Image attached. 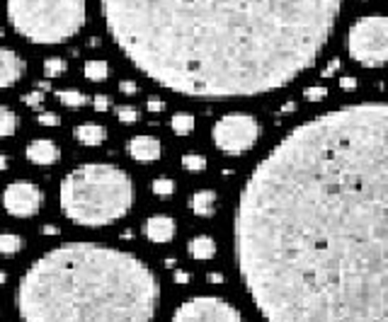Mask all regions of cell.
<instances>
[{"label": "cell", "instance_id": "obj_27", "mask_svg": "<svg viewBox=\"0 0 388 322\" xmlns=\"http://www.w3.org/2000/svg\"><path fill=\"white\" fill-rule=\"evenodd\" d=\"M37 121L42 124V126H61V117L54 114V112H39Z\"/></svg>", "mask_w": 388, "mask_h": 322}, {"label": "cell", "instance_id": "obj_32", "mask_svg": "<svg viewBox=\"0 0 388 322\" xmlns=\"http://www.w3.org/2000/svg\"><path fill=\"white\" fill-rule=\"evenodd\" d=\"M338 68H340V61H330V64H328V68H325V71L321 73V76H323V78H330V76H333L335 71H338Z\"/></svg>", "mask_w": 388, "mask_h": 322}, {"label": "cell", "instance_id": "obj_12", "mask_svg": "<svg viewBox=\"0 0 388 322\" xmlns=\"http://www.w3.org/2000/svg\"><path fill=\"white\" fill-rule=\"evenodd\" d=\"M27 160L32 162V165H56L61 157V150L59 145L54 143L51 138H37L32 141L30 145H27Z\"/></svg>", "mask_w": 388, "mask_h": 322}, {"label": "cell", "instance_id": "obj_38", "mask_svg": "<svg viewBox=\"0 0 388 322\" xmlns=\"http://www.w3.org/2000/svg\"><path fill=\"white\" fill-rule=\"evenodd\" d=\"M37 88H39V90H44V93H47V90H49V80H42V83H37Z\"/></svg>", "mask_w": 388, "mask_h": 322}, {"label": "cell", "instance_id": "obj_23", "mask_svg": "<svg viewBox=\"0 0 388 322\" xmlns=\"http://www.w3.org/2000/svg\"><path fill=\"white\" fill-rule=\"evenodd\" d=\"M68 64L64 59H59V56H51V59L44 61V76H47V80H51V78H59L66 73Z\"/></svg>", "mask_w": 388, "mask_h": 322}, {"label": "cell", "instance_id": "obj_15", "mask_svg": "<svg viewBox=\"0 0 388 322\" xmlns=\"http://www.w3.org/2000/svg\"><path fill=\"white\" fill-rule=\"evenodd\" d=\"M190 208H192L194 216H202V218L214 216V208H216V191L202 189V191H197V194H192Z\"/></svg>", "mask_w": 388, "mask_h": 322}, {"label": "cell", "instance_id": "obj_18", "mask_svg": "<svg viewBox=\"0 0 388 322\" xmlns=\"http://www.w3.org/2000/svg\"><path fill=\"white\" fill-rule=\"evenodd\" d=\"M25 247V237L17 233H0V254L3 257H13Z\"/></svg>", "mask_w": 388, "mask_h": 322}, {"label": "cell", "instance_id": "obj_39", "mask_svg": "<svg viewBox=\"0 0 388 322\" xmlns=\"http://www.w3.org/2000/svg\"><path fill=\"white\" fill-rule=\"evenodd\" d=\"M209 281H211V284H216V281H221V274H211V276H209Z\"/></svg>", "mask_w": 388, "mask_h": 322}, {"label": "cell", "instance_id": "obj_3", "mask_svg": "<svg viewBox=\"0 0 388 322\" xmlns=\"http://www.w3.org/2000/svg\"><path fill=\"white\" fill-rule=\"evenodd\" d=\"M161 286L144 259L102 242H66L27 267L22 322H153Z\"/></svg>", "mask_w": 388, "mask_h": 322}, {"label": "cell", "instance_id": "obj_2", "mask_svg": "<svg viewBox=\"0 0 388 322\" xmlns=\"http://www.w3.org/2000/svg\"><path fill=\"white\" fill-rule=\"evenodd\" d=\"M110 37L187 97H255L316 64L342 0H100Z\"/></svg>", "mask_w": 388, "mask_h": 322}, {"label": "cell", "instance_id": "obj_25", "mask_svg": "<svg viewBox=\"0 0 388 322\" xmlns=\"http://www.w3.org/2000/svg\"><path fill=\"white\" fill-rule=\"evenodd\" d=\"M117 119L122 124H134V121H139V109L131 107V105H119L117 107Z\"/></svg>", "mask_w": 388, "mask_h": 322}, {"label": "cell", "instance_id": "obj_31", "mask_svg": "<svg viewBox=\"0 0 388 322\" xmlns=\"http://www.w3.org/2000/svg\"><path fill=\"white\" fill-rule=\"evenodd\" d=\"M148 112H153V114H158V112H163L165 109V102L163 100H156V97H151L148 100Z\"/></svg>", "mask_w": 388, "mask_h": 322}, {"label": "cell", "instance_id": "obj_20", "mask_svg": "<svg viewBox=\"0 0 388 322\" xmlns=\"http://www.w3.org/2000/svg\"><path fill=\"white\" fill-rule=\"evenodd\" d=\"M85 78L93 83H102L107 80V76H110V66H107V61H88L83 68Z\"/></svg>", "mask_w": 388, "mask_h": 322}, {"label": "cell", "instance_id": "obj_26", "mask_svg": "<svg viewBox=\"0 0 388 322\" xmlns=\"http://www.w3.org/2000/svg\"><path fill=\"white\" fill-rule=\"evenodd\" d=\"M44 100H47V93H44V90H39V88H34L32 93H27L25 97H22V102H25L30 109H39V107L44 105Z\"/></svg>", "mask_w": 388, "mask_h": 322}, {"label": "cell", "instance_id": "obj_4", "mask_svg": "<svg viewBox=\"0 0 388 322\" xmlns=\"http://www.w3.org/2000/svg\"><path fill=\"white\" fill-rule=\"evenodd\" d=\"M64 216L83 228H105L122 220L134 206V182L110 162H85L61 179Z\"/></svg>", "mask_w": 388, "mask_h": 322}, {"label": "cell", "instance_id": "obj_14", "mask_svg": "<svg viewBox=\"0 0 388 322\" xmlns=\"http://www.w3.org/2000/svg\"><path fill=\"white\" fill-rule=\"evenodd\" d=\"M73 136H76L78 143L93 148V145H102L107 141V129L100 124H81V126L73 129Z\"/></svg>", "mask_w": 388, "mask_h": 322}, {"label": "cell", "instance_id": "obj_35", "mask_svg": "<svg viewBox=\"0 0 388 322\" xmlns=\"http://www.w3.org/2000/svg\"><path fill=\"white\" fill-rule=\"evenodd\" d=\"M8 165H10V157L8 155H0V172H5Z\"/></svg>", "mask_w": 388, "mask_h": 322}, {"label": "cell", "instance_id": "obj_9", "mask_svg": "<svg viewBox=\"0 0 388 322\" xmlns=\"http://www.w3.org/2000/svg\"><path fill=\"white\" fill-rule=\"evenodd\" d=\"M44 189H39L34 182H27V179H17V182H10L3 191V208L10 213L13 218H32L37 216L44 208Z\"/></svg>", "mask_w": 388, "mask_h": 322}, {"label": "cell", "instance_id": "obj_19", "mask_svg": "<svg viewBox=\"0 0 388 322\" xmlns=\"http://www.w3.org/2000/svg\"><path fill=\"white\" fill-rule=\"evenodd\" d=\"M56 97H59V102L64 107H85L88 105V95L81 93V90H76V88H68V90H59L56 93Z\"/></svg>", "mask_w": 388, "mask_h": 322}, {"label": "cell", "instance_id": "obj_33", "mask_svg": "<svg viewBox=\"0 0 388 322\" xmlns=\"http://www.w3.org/2000/svg\"><path fill=\"white\" fill-rule=\"evenodd\" d=\"M340 85H342L345 90H352V88H357V80H355V78H342Z\"/></svg>", "mask_w": 388, "mask_h": 322}, {"label": "cell", "instance_id": "obj_1", "mask_svg": "<svg viewBox=\"0 0 388 322\" xmlns=\"http://www.w3.org/2000/svg\"><path fill=\"white\" fill-rule=\"evenodd\" d=\"M233 250L265 322H388V102L291 129L245 179Z\"/></svg>", "mask_w": 388, "mask_h": 322}, {"label": "cell", "instance_id": "obj_7", "mask_svg": "<svg viewBox=\"0 0 388 322\" xmlns=\"http://www.w3.org/2000/svg\"><path fill=\"white\" fill-rule=\"evenodd\" d=\"M262 126L255 117L250 114H226L211 129L216 148L224 155H243L258 143Z\"/></svg>", "mask_w": 388, "mask_h": 322}, {"label": "cell", "instance_id": "obj_40", "mask_svg": "<svg viewBox=\"0 0 388 322\" xmlns=\"http://www.w3.org/2000/svg\"><path fill=\"white\" fill-rule=\"evenodd\" d=\"M5 281H8V274H5V271H0V286H3Z\"/></svg>", "mask_w": 388, "mask_h": 322}, {"label": "cell", "instance_id": "obj_29", "mask_svg": "<svg viewBox=\"0 0 388 322\" xmlns=\"http://www.w3.org/2000/svg\"><path fill=\"white\" fill-rule=\"evenodd\" d=\"M93 105H95V112H107L110 109V97H107V95H97Z\"/></svg>", "mask_w": 388, "mask_h": 322}, {"label": "cell", "instance_id": "obj_11", "mask_svg": "<svg viewBox=\"0 0 388 322\" xmlns=\"http://www.w3.org/2000/svg\"><path fill=\"white\" fill-rule=\"evenodd\" d=\"M127 150L136 162H156L163 155V145L156 136H134L127 143Z\"/></svg>", "mask_w": 388, "mask_h": 322}, {"label": "cell", "instance_id": "obj_37", "mask_svg": "<svg viewBox=\"0 0 388 322\" xmlns=\"http://www.w3.org/2000/svg\"><path fill=\"white\" fill-rule=\"evenodd\" d=\"M294 107H296V105H294V102H289V105H284L282 114H289V112H291V109H294Z\"/></svg>", "mask_w": 388, "mask_h": 322}, {"label": "cell", "instance_id": "obj_30", "mask_svg": "<svg viewBox=\"0 0 388 322\" xmlns=\"http://www.w3.org/2000/svg\"><path fill=\"white\" fill-rule=\"evenodd\" d=\"M119 90H122L124 95H129V97H131V95L139 93V85H136L134 80H122V83H119Z\"/></svg>", "mask_w": 388, "mask_h": 322}, {"label": "cell", "instance_id": "obj_22", "mask_svg": "<svg viewBox=\"0 0 388 322\" xmlns=\"http://www.w3.org/2000/svg\"><path fill=\"white\" fill-rule=\"evenodd\" d=\"M182 167L192 174H199L207 169V157L199 155V153H187V155H182Z\"/></svg>", "mask_w": 388, "mask_h": 322}, {"label": "cell", "instance_id": "obj_6", "mask_svg": "<svg viewBox=\"0 0 388 322\" xmlns=\"http://www.w3.org/2000/svg\"><path fill=\"white\" fill-rule=\"evenodd\" d=\"M347 49L352 59L364 68H381L388 64V15L359 17L347 34Z\"/></svg>", "mask_w": 388, "mask_h": 322}, {"label": "cell", "instance_id": "obj_8", "mask_svg": "<svg viewBox=\"0 0 388 322\" xmlns=\"http://www.w3.org/2000/svg\"><path fill=\"white\" fill-rule=\"evenodd\" d=\"M173 322H245L241 310L216 296L190 298L173 313Z\"/></svg>", "mask_w": 388, "mask_h": 322}, {"label": "cell", "instance_id": "obj_24", "mask_svg": "<svg viewBox=\"0 0 388 322\" xmlns=\"http://www.w3.org/2000/svg\"><path fill=\"white\" fill-rule=\"evenodd\" d=\"M151 189H153V194L156 196H173V191H175V182L170 177H158V179H153V184H151Z\"/></svg>", "mask_w": 388, "mask_h": 322}, {"label": "cell", "instance_id": "obj_10", "mask_svg": "<svg viewBox=\"0 0 388 322\" xmlns=\"http://www.w3.org/2000/svg\"><path fill=\"white\" fill-rule=\"evenodd\" d=\"M27 73V61L13 49H0V90L13 88Z\"/></svg>", "mask_w": 388, "mask_h": 322}, {"label": "cell", "instance_id": "obj_13", "mask_svg": "<svg viewBox=\"0 0 388 322\" xmlns=\"http://www.w3.org/2000/svg\"><path fill=\"white\" fill-rule=\"evenodd\" d=\"M144 233L156 245H165V242H170L175 237V220L170 216H163V213L151 216L144 223Z\"/></svg>", "mask_w": 388, "mask_h": 322}, {"label": "cell", "instance_id": "obj_16", "mask_svg": "<svg viewBox=\"0 0 388 322\" xmlns=\"http://www.w3.org/2000/svg\"><path fill=\"white\" fill-rule=\"evenodd\" d=\"M187 252H190L192 259H199V262H207V259H214L216 254V242L214 237L209 235H197L190 240V245H187Z\"/></svg>", "mask_w": 388, "mask_h": 322}, {"label": "cell", "instance_id": "obj_34", "mask_svg": "<svg viewBox=\"0 0 388 322\" xmlns=\"http://www.w3.org/2000/svg\"><path fill=\"white\" fill-rule=\"evenodd\" d=\"M175 281H180V284H187V281H190V276H187L185 271H175Z\"/></svg>", "mask_w": 388, "mask_h": 322}, {"label": "cell", "instance_id": "obj_21", "mask_svg": "<svg viewBox=\"0 0 388 322\" xmlns=\"http://www.w3.org/2000/svg\"><path fill=\"white\" fill-rule=\"evenodd\" d=\"M170 129L178 136H190L194 131V117L192 114H175L170 119Z\"/></svg>", "mask_w": 388, "mask_h": 322}, {"label": "cell", "instance_id": "obj_17", "mask_svg": "<svg viewBox=\"0 0 388 322\" xmlns=\"http://www.w3.org/2000/svg\"><path fill=\"white\" fill-rule=\"evenodd\" d=\"M17 126H20V119L8 105H0V138H10L15 136Z\"/></svg>", "mask_w": 388, "mask_h": 322}, {"label": "cell", "instance_id": "obj_28", "mask_svg": "<svg viewBox=\"0 0 388 322\" xmlns=\"http://www.w3.org/2000/svg\"><path fill=\"white\" fill-rule=\"evenodd\" d=\"M328 97V90L325 88H306V100L308 102H321Z\"/></svg>", "mask_w": 388, "mask_h": 322}, {"label": "cell", "instance_id": "obj_5", "mask_svg": "<svg viewBox=\"0 0 388 322\" xmlns=\"http://www.w3.org/2000/svg\"><path fill=\"white\" fill-rule=\"evenodd\" d=\"M85 0H8V20L32 44H61L85 25Z\"/></svg>", "mask_w": 388, "mask_h": 322}, {"label": "cell", "instance_id": "obj_36", "mask_svg": "<svg viewBox=\"0 0 388 322\" xmlns=\"http://www.w3.org/2000/svg\"><path fill=\"white\" fill-rule=\"evenodd\" d=\"M56 233H59L56 225H44V235H56Z\"/></svg>", "mask_w": 388, "mask_h": 322}]
</instances>
